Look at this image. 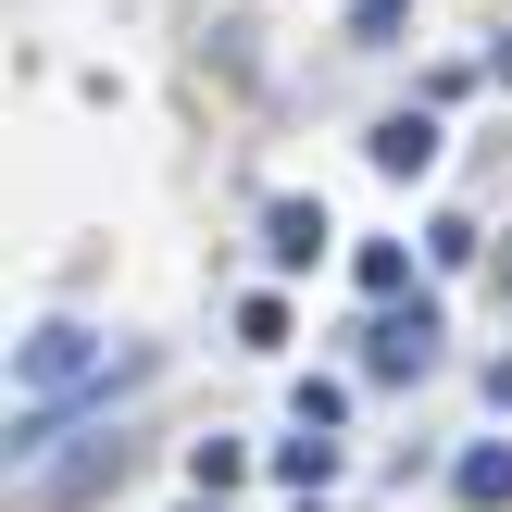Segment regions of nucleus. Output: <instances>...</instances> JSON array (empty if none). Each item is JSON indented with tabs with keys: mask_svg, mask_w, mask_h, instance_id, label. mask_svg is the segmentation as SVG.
<instances>
[{
	"mask_svg": "<svg viewBox=\"0 0 512 512\" xmlns=\"http://www.w3.org/2000/svg\"><path fill=\"white\" fill-rule=\"evenodd\" d=\"M263 475H275V488H300V500H313L325 475H338V425H300V438H275V463H263Z\"/></svg>",
	"mask_w": 512,
	"mask_h": 512,
	"instance_id": "39448f33",
	"label": "nucleus"
},
{
	"mask_svg": "<svg viewBox=\"0 0 512 512\" xmlns=\"http://www.w3.org/2000/svg\"><path fill=\"white\" fill-rule=\"evenodd\" d=\"M363 375H375V388H400V375H438V300H413V313H375V325H363Z\"/></svg>",
	"mask_w": 512,
	"mask_h": 512,
	"instance_id": "f257e3e1",
	"label": "nucleus"
},
{
	"mask_svg": "<svg viewBox=\"0 0 512 512\" xmlns=\"http://www.w3.org/2000/svg\"><path fill=\"white\" fill-rule=\"evenodd\" d=\"M425 250H438V275H463V263H475V250H488V238H475V225L450 213V225H425Z\"/></svg>",
	"mask_w": 512,
	"mask_h": 512,
	"instance_id": "1a4fd4ad",
	"label": "nucleus"
},
{
	"mask_svg": "<svg viewBox=\"0 0 512 512\" xmlns=\"http://www.w3.org/2000/svg\"><path fill=\"white\" fill-rule=\"evenodd\" d=\"M363 150H375V175H438V113H388Z\"/></svg>",
	"mask_w": 512,
	"mask_h": 512,
	"instance_id": "20e7f679",
	"label": "nucleus"
},
{
	"mask_svg": "<svg viewBox=\"0 0 512 512\" xmlns=\"http://www.w3.org/2000/svg\"><path fill=\"white\" fill-rule=\"evenodd\" d=\"M238 475H250V450H238V438H200V450H188V488H200V500H225Z\"/></svg>",
	"mask_w": 512,
	"mask_h": 512,
	"instance_id": "423d86ee",
	"label": "nucleus"
},
{
	"mask_svg": "<svg viewBox=\"0 0 512 512\" xmlns=\"http://www.w3.org/2000/svg\"><path fill=\"white\" fill-rule=\"evenodd\" d=\"M450 500L463 512H512V438H475L463 463H450Z\"/></svg>",
	"mask_w": 512,
	"mask_h": 512,
	"instance_id": "7ed1b4c3",
	"label": "nucleus"
},
{
	"mask_svg": "<svg viewBox=\"0 0 512 512\" xmlns=\"http://www.w3.org/2000/svg\"><path fill=\"white\" fill-rule=\"evenodd\" d=\"M350 275H363L375 300H400V288H413V250H400V238H363V263H350Z\"/></svg>",
	"mask_w": 512,
	"mask_h": 512,
	"instance_id": "0eeeda50",
	"label": "nucleus"
},
{
	"mask_svg": "<svg viewBox=\"0 0 512 512\" xmlns=\"http://www.w3.org/2000/svg\"><path fill=\"white\" fill-rule=\"evenodd\" d=\"M325 238H338V225H325V200H275V213H263V263H275V275L325 263Z\"/></svg>",
	"mask_w": 512,
	"mask_h": 512,
	"instance_id": "f03ea898",
	"label": "nucleus"
},
{
	"mask_svg": "<svg viewBox=\"0 0 512 512\" xmlns=\"http://www.w3.org/2000/svg\"><path fill=\"white\" fill-rule=\"evenodd\" d=\"M500 88H512V38H500Z\"/></svg>",
	"mask_w": 512,
	"mask_h": 512,
	"instance_id": "9b49d317",
	"label": "nucleus"
},
{
	"mask_svg": "<svg viewBox=\"0 0 512 512\" xmlns=\"http://www.w3.org/2000/svg\"><path fill=\"white\" fill-rule=\"evenodd\" d=\"M400 13H413V0H350V38H363V50H388V38H400Z\"/></svg>",
	"mask_w": 512,
	"mask_h": 512,
	"instance_id": "6e6552de",
	"label": "nucleus"
},
{
	"mask_svg": "<svg viewBox=\"0 0 512 512\" xmlns=\"http://www.w3.org/2000/svg\"><path fill=\"white\" fill-rule=\"evenodd\" d=\"M488 400H500V413H512V350H500V363H488Z\"/></svg>",
	"mask_w": 512,
	"mask_h": 512,
	"instance_id": "9d476101",
	"label": "nucleus"
}]
</instances>
